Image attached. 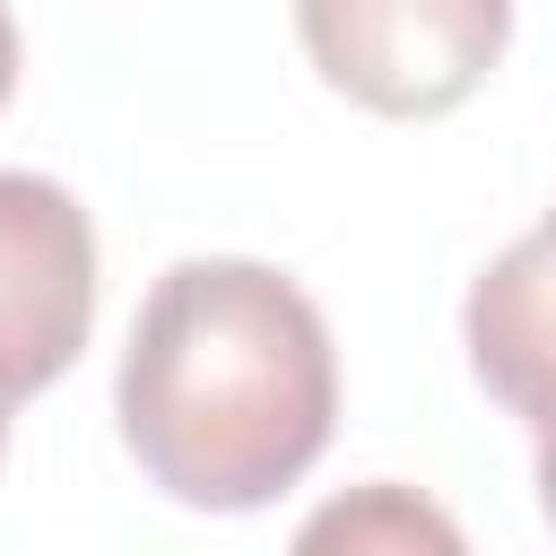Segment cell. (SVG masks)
I'll list each match as a JSON object with an SVG mask.
<instances>
[{
    "mask_svg": "<svg viewBox=\"0 0 556 556\" xmlns=\"http://www.w3.org/2000/svg\"><path fill=\"white\" fill-rule=\"evenodd\" d=\"M122 443L200 513L287 495L339 417V356L321 304L269 261H174L122 348Z\"/></svg>",
    "mask_w": 556,
    "mask_h": 556,
    "instance_id": "cell-1",
    "label": "cell"
},
{
    "mask_svg": "<svg viewBox=\"0 0 556 556\" xmlns=\"http://www.w3.org/2000/svg\"><path fill=\"white\" fill-rule=\"evenodd\" d=\"M313 70L391 122H434L478 96L513 43V0H295Z\"/></svg>",
    "mask_w": 556,
    "mask_h": 556,
    "instance_id": "cell-2",
    "label": "cell"
},
{
    "mask_svg": "<svg viewBox=\"0 0 556 556\" xmlns=\"http://www.w3.org/2000/svg\"><path fill=\"white\" fill-rule=\"evenodd\" d=\"M96 321V226L52 174L0 165V417L70 374Z\"/></svg>",
    "mask_w": 556,
    "mask_h": 556,
    "instance_id": "cell-3",
    "label": "cell"
},
{
    "mask_svg": "<svg viewBox=\"0 0 556 556\" xmlns=\"http://www.w3.org/2000/svg\"><path fill=\"white\" fill-rule=\"evenodd\" d=\"M460 339L478 382L521 417V426H556V235L530 226L521 243H504L486 261V278L460 304Z\"/></svg>",
    "mask_w": 556,
    "mask_h": 556,
    "instance_id": "cell-4",
    "label": "cell"
},
{
    "mask_svg": "<svg viewBox=\"0 0 556 556\" xmlns=\"http://www.w3.org/2000/svg\"><path fill=\"white\" fill-rule=\"evenodd\" d=\"M287 556H469L460 521L400 486V478H365V486H339L330 504L304 513V530L287 539Z\"/></svg>",
    "mask_w": 556,
    "mask_h": 556,
    "instance_id": "cell-5",
    "label": "cell"
},
{
    "mask_svg": "<svg viewBox=\"0 0 556 556\" xmlns=\"http://www.w3.org/2000/svg\"><path fill=\"white\" fill-rule=\"evenodd\" d=\"M539 504H547V521H556V426L539 434Z\"/></svg>",
    "mask_w": 556,
    "mask_h": 556,
    "instance_id": "cell-6",
    "label": "cell"
},
{
    "mask_svg": "<svg viewBox=\"0 0 556 556\" xmlns=\"http://www.w3.org/2000/svg\"><path fill=\"white\" fill-rule=\"evenodd\" d=\"M9 87H17V26H9V9H0V104H9Z\"/></svg>",
    "mask_w": 556,
    "mask_h": 556,
    "instance_id": "cell-7",
    "label": "cell"
},
{
    "mask_svg": "<svg viewBox=\"0 0 556 556\" xmlns=\"http://www.w3.org/2000/svg\"><path fill=\"white\" fill-rule=\"evenodd\" d=\"M547 235H556V208H547Z\"/></svg>",
    "mask_w": 556,
    "mask_h": 556,
    "instance_id": "cell-8",
    "label": "cell"
},
{
    "mask_svg": "<svg viewBox=\"0 0 556 556\" xmlns=\"http://www.w3.org/2000/svg\"><path fill=\"white\" fill-rule=\"evenodd\" d=\"M0 443H9V417H0Z\"/></svg>",
    "mask_w": 556,
    "mask_h": 556,
    "instance_id": "cell-9",
    "label": "cell"
}]
</instances>
